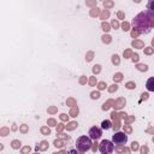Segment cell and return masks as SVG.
I'll use <instances>...</instances> for the list:
<instances>
[{
	"label": "cell",
	"instance_id": "1",
	"mask_svg": "<svg viewBox=\"0 0 154 154\" xmlns=\"http://www.w3.org/2000/svg\"><path fill=\"white\" fill-rule=\"evenodd\" d=\"M132 25L138 30V32L148 34L152 30L153 22L152 17L149 16V12H141L132 19Z\"/></svg>",
	"mask_w": 154,
	"mask_h": 154
},
{
	"label": "cell",
	"instance_id": "2",
	"mask_svg": "<svg viewBox=\"0 0 154 154\" xmlns=\"http://www.w3.org/2000/svg\"><path fill=\"white\" fill-rule=\"evenodd\" d=\"M76 148L78 152H87L91 148V138L90 137H87V136H81L77 138L76 141Z\"/></svg>",
	"mask_w": 154,
	"mask_h": 154
},
{
	"label": "cell",
	"instance_id": "3",
	"mask_svg": "<svg viewBox=\"0 0 154 154\" xmlns=\"http://www.w3.org/2000/svg\"><path fill=\"white\" fill-rule=\"evenodd\" d=\"M113 148H114V143L111 142V141H108V140H103L100 143V146H99V149H100V152L102 154H109V153H112L113 152Z\"/></svg>",
	"mask_w": 154,
	"mask_h": 154
},
{
	"label": "cell",
	"instance_id": "4",
	"mask_svg": "<svg viewBox=\"0 0 154 154\" xmlns=\"http://www.w3.org/2000/svg\"><path fill=\"white\" fill-rule=\"evenodd\" d=\"M128 141V136L124 132H116L113 136H112V142L117 146H120V144H125Z\"/></svg>",
	"mask_w": 154,
	"mask_h": 154
},
{
	"label": "cell",
	"instance_id": "5",
	"mask_svg": "<svg viewBox=\"0 0 154 154\" xmlns=\"http://www.w3.org/2000/svg\"><path fill=\"white\" fill-rule=\"evenodd\" d=\"M88 135H89V137H90L91 140H95V141H96V140H99V138L101 137V135H102V130H101L100 128L93 126V128H90Z\"/></svg>",
	"mask_w": 154,
	"mask_h": 154
},
{
	"label": "cell",
	"instance_id": "6",
	"mask_svg": "<svg viewBox=\"0 0 154 154\" xmlns=\"http://www.w3.org/2000/svg\"><path fill=\"white\" fill-rule=\"evenodd\" d=\"M146 88H147V90H149V91H154V77L148 78V81H147V83H146Z\"/></svg>",
	"mask_w": 154,
	"mask_h": 154
},
{
	"label": "cell",
	"instance_id": "7",
	"mask_svg": "<svg viewBox=\"0 0 154 154\" xmlns=\"http://www.w3.org/2000/svg\"><path fill=\"white\" fill-rule=\"evenodd\" d=\"M147 10L149 13H152L154 16V0H148L147 2Z\"/></svg>",
	"mask_w": 154,
	"mask_h": 154
},
{
	"label": "cell",
	"instance_id": "8",
	"mask_svg": "<svg viewBox=\"0 0 154 154\" xmlns=\"http://www.w3.org/2000/svg\"><path fill=\"white\" fill-rule=\"evenodd\" d=\"M112 128V123H111V120H103L102 123H101V129H103V130H108V129H111Z\"/></svg>",
	"mask_w": 154,
	"mask_h": 154
}]
</instances>
